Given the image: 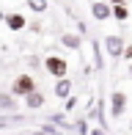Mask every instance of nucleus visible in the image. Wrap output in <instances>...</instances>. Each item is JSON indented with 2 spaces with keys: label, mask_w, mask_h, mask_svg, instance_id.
Listing matches in <instances>:
<instances>
[{
  "label": "nucleus",
  "mask_w": 132,
  "mask_h": 135,
  "mask_svg": "<svg viewBox=\"0 0 132 135\" xmlns=\"http://www.w3.org/2000/svg\"><path fill=\"white\" fill-rule=\"evenodd\" d=\"M8 91H11L14 97H17V99H25V97L31 94V91H36V80H33L31 75H17Z\"/></svg>",
  "instance_id": "obj_1"
},
{
  "label": "nucleus",
  "mask_w": 132,
  "mask_h": 135,
  "mask_svg": "<svg viewBox=\"0 0 132 135\" xmlns=\"http://www.w3.org/2000/svg\"><path fill=\"white\" fill-rule=\"evenodd\" d=\"M44 72L58 80V77L69 75V64H66V58H61V55H47L44 58Z\"/></svg>",
  "instance_id": "obj_2"
},
{
  "label": "nucleus",
  "mask_w": 132,
  "mask_h": 135,
  "mask_svg": "<svg viewBox=\"0 0 132 135\" xmlns=\"http://www.w3.org/2000/svg\"><path fill=\"white\" fill-rule=\"evenodd\" d=\"M91 17H94L97 22L113 20V6H110V0H94V3H91Z\"/></svg>",
  "instance_id": "obj_3"
},
{
  "label": "nucleus",
  "mask_w": 132,
  "mask_h": 135,
  "mask_svg": "<svg viewBox=\"0 0 132 135\" xmlns=\"http://www.w3.org/2000/svg\"><path fill=\"white\" fill-rule=\"evenodd\" d=\"M127 94H124V91H113L110 94V116L113 119H121L124 113H127Z\"/></svg>",
  "instance_id": "obj_4"
},
{
  "label": "nucleus",
  "mask_w": 132,
  "mask_h": 135,
  "mask_svg": "<svg viewBox=\"0 0 132 135\" xmlns=\"http://www.w3.org/2000/svg\"><path fill=\"white\" fill-rule=\"evenodd\" d=\"M124 47H127V44H124V39H121V36H116V33L105 39V50H107V55H110L113 61L124 58Z\"/></svg>",
  "instance_id": "obj_5"
},
{
  "label": "nucleus",
  "mask_w": 132,
  "mask_h": 135,
  "mask_svg": "<svg viewBox=\"0 0 132 135\" xmlns=\"http://www.w3.org/2000/svg\"><path fill=\"white\" fill-rule=\"evenodd\" d=\"M19 110V99L11 91H0V113H14Z\"/></svg>",
  "instance_id": "obj_6"
},
{
  "label": "nucleus",
  "mask_w": 132,
  "mask_h": 135,
  "mask_svg": "<svg viewBox=\"0 0 132 135\" xmlns=\"http://www.w3.org/2000/svg\"><path fill=\"white\" fill-rule=\"evenodd\" d=\"M22 102H25L28 110H41V108H44V102H47V97H44V91L36 88V91H31V94H28Z\"/></svg>",
  "instance_id": "obj_7"
},
{
  "label": "nucleus",
  "mask_w": 132,
  "mask_h": 135,
  "mask_svg": "<svg viewBox=\"0 0 132 135\" xmlns=\"http://www.w3.org/2000/svg\"><path fill=\"white\" fill-rule=\"evenodd\" d=\"M25 25H28L25 14H19V11H11V14H6V28H8V30H25Z\"/></svg>",
  "instance_id": "obj_8"
},
{
  "label": "nucleus",
  "mask_w": 132,
  "mask_h": 135,
  "mask_svg": "<svg viewBox=\"0 0 132 135\" xmlns=\"http://www.w3.org/2000/svg\"><path fill=\"white\" fill-rule=\"evenodd\" d=\"M61 47H66V50H80V47H83V39L77 33H63L61 36Z\"/></svg>",
  "instance_id": "obj_9"
},
{
  "label": "nucleus",
  "mask_w": 132,
  "mask_h": 135,
  "mask_svg": "<svg viewBox=\"0 0 132 135\" xmlns=\"http://www.w3.org/2000/svg\"><path fill=\"white\" fill-rule=\"evenodd\" d=\"M69 94H72V80H69V77H58V80H55V97L66 99Z\"/></svg>",
  "instance_id": "obj_10"
},
{
  "label": "nucleus",
  "mask_w": 132,
  "mask_h": 135,
  "mask_svg": "<svg viewBox=\"0 0 132 135\" xmlns=\"http://www.w3.org/2000/svg\"><path fill=\"white\" fill-rule=\"evenodd\" d=\"M129 8H127V6H113V20H116V22H127L129 20Z\"/></svg>",
  "instance_id": "obj_11"
},
{
  "label": "nucleus",
  "mask_w": 132,
  "mask_h": 135,
  "mask_svg": "<svg viewBox=\"0 0 132 135\" xmlns=\"http://www.w3.org/2000/svg\"><path fill=\"white\" fill-rule=\"evenodd\" d=\"M28 8L36 11V14H44L47 11V0H28Z\"/></svg>",
  "instance_id": "obj_12"
},
{
  "label": "nucleus",
  "mask_w": 132,
  "mask_h": 135,
  "mask_svg": "<svg viewBox=\"0 0 132 135\" xmlns=\"http://www.w3.org/2000/svg\"><path fill=\"white\" fill-rule=\"evenodd\" d=\"M74 130L80 132V135H88V127H85V121H77V124H74Z\"/></svg>",
  "instance_id": "obj_13"
},
{
  "label": "nucleus",
  "mask_w": 132,
  "mask_h": 135,
  "mask_svg": "<svg viewBox=\"0 0 132 135\" xmlns=\"http://www.w3.org/2000/svg\"><path fill=\"white\" fill-rule=\"evenodd\" d=\"M41 130H44L47 135H61V132H58V130H55V127H52V124H44V127H41Z\"/></svg>",
  "instance_id": "obj_14"
},
{
  "label": "nucleus",
  "mask_w": 132,
  "mask_h": 135,
  "mask_svg": "<svg viewBox=\"0 0 132 135\" xmlns=\"http://www.w3.org/2000/svg\"><path fill=\"white\" fill-rule=\"evenodd\" d=\"M88 135H107V132L102 130V127H94V130H88Z\"/></svg>",
  "instance_id": "obj_15"
},
{
  "label": "nucleus",
  "mask_w": 132,
  "mask_h": 135,
  "mask_svg": "<svg viewBox=\"0 0 132 135\" xmlns=\"http://www.w3.org/2000/svg\"><path fill=\"white\" fill-rule=\"evenodd\" d=\"M124 58H129V61H132V44L124 47Z\"/></svg>",
  "instance_id": "obj_16"
},
{
  "label": "nucleus",
  "mask_w": 132,
  "mask_h": 135,
  "mask_svg": "<svg viewBox=\"0 0 132 135\" xmlns=\"http://www.w3.org/2000/svg\"><path fill=\"white\" fill-rule=\"evenodd\" d=\"M110 6H124V0H110Z\"/></svg>",
  "instance_id": "obj_17"
},
{
  "label": "nucleus",
  "mask_w": 132,
  "mask_h": 135,
  "mask_svg": "<svg viewBox=\"0 0 132 135\" xmlns=\"http://www.w3.org/2000/svg\"><path fill=\"white\" fill-rule=\"evenodd\" d=\"M31 135H47V132H44V130H36V132H31Z\"/></svg>",
  "instance_id": "obj_18"
}]
</instances>
